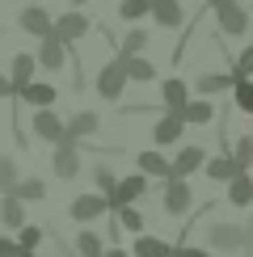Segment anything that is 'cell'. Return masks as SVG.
Wrapping results in <instances>:
<instances>
[{"instance_id": "obj_1", "label": "cell", "mask_w": 253, "mask_h": 257, "mask_svg": "<svg viewBox=\"0 0 253 257\" xmlns=\"http://www.w3.org/2000/svg\"><path fill=\"white\" fill-rule=\"evenodd\" d=\"M211 9H215V21H219V30L232 38H240L249 30V13L240 9V0H211Z\"/></svg>"}, {"instance_id": "obj_2", "label": "cell", "mask_w": 253, "mask_h": 257, "mask_svg": "<svg viewBox=\"0 0 253 257\" xmlns=\"http://www.w3.org/2000/svg\"><path fill=\"white\" fill-rule=\"evenodd\" d=\"M245 244V228L240 223H211L207 228V249L211 253H240Z\"/></svg>"}, {"instance_id": "obj_3", "label": "cell", "mask_w": 253, "mask_h": 257, "mask_svg": "<svg viewBox=\"0 0 253 257\" xmlns=\"http://www.w3.org/2000/svg\"><path fill=\"white\" fill-rule=\"evenodd\" d=\"M122 89H126V72H122V59H110V63H101L97 80H93V93H101L105 101H118V97H122Z\"/></svg>"}, {"instance_id": "obj_4", "label": "cell", "mask_w": 253, "mask_h": 257, "mask_svg": "<svg viewBox=\"0 0 253 257\" xmlns=\"http://www.w3.org/2000/svg\"><path fill=\"white\" fill-rule=\"evenodd\" d=\"M165 215H186L194 207V190L186 186V177H165V198H161Z\"/></svg>"}, {"instance_id": "obj_5", "label": "cell", "mask_w": 253, "mask_h": 257, "mask_svg": "<svg viewBox=\"0 0 253 257\" xmlns=\"http://www.w3.org/2000/svg\"><path fill=\"white\" fill-rule=\"evenodd\" d=\"M144 190H148V177L135 169L131 177H118V181H114V190L105 194V202H110V207H126V202H140Z\"/></svg>"}, {"instance_id": "obj_6", "label": "cell", "mask_w": 253, "mask_h": 257, "mask_svg": "<svg viewBox=\"0 0 253 257\" xmlns=\"http://www.w3.org/2000/svg\"><path fill=\"white\" fill-rule=\"evenodd\" d=\"M89 26H93V21L84 17L80 9H72V13H63L59 21H51V34H55L63 47H72L76 38H84V34H89Z\"/></svg>"}, {"instance_id": "obj_7", "label": "cell", "mask_w": 253, "mask_h": 257, "mask_svg": "<svg viewBox=\"0 0 253 257\" xmlns=\"http://www.w3.org/2000/svg\"><path fill=\"white\" fill-rule=\"evenodd\" d=\"M51 169H55V177H63V181H72V177L80 173V152H76V139H59V144H55Z\"/></svg>"}, {"instance_id": "obj_8", "label": "cell", "mask_w": 253, "mask_h": 257, "mask_svg": "<svg viewBox=\"0 0 253 257\" xmlns=\"http://www.w3.org/2000/svg\"><path fill=\"white\" fill-rule=\"evenodd\" d=\"M186 131V118H182V110H165L161 114V122L152 126V144L156 148H169V144H177Z\"/></svg>"}, {"instance_id": "obj_9", "label": "cell", "mask_w": 253, "mask_h": 257, "mask_svg": "<svg viewBox=\"0 0 253 257\" xmlns=\"http://www.w3.org/2000/svg\"><path fill=\"white\" fill-rule=\"evenodd\" d=\"M34 135H38V139H47V144H59V139H68V135H63V118L51 110V105H38V110H34Z\"/></svg>"}, {"instance_id": "obj_10", "label": "cell", "mask_w": 253, "mask_h": 257, "mask_svg": "<svg viewBox=\"0 0 253 257\" xmlns=\"http://www.w3.org/2000/svg\"><path fill=\"white\" fill-rule=\"evenodd\" d=\"M13 97H17V101H26L30 110H38V105H51V101H55V97H59V89H55V84H47V80H26V84L13 93Z\"/></svg>"}, {"instance_id": "obj_11", "label": "cell", "mask_w": 253, "mask_h": 257, "mask_svg": "<svg viewBox=\"0 0 253 257\" xmlns=\"http://www.w3.org/2000/svg\"><path fill=\"white\" fill-rule=\"evenodd\" d=\"M203 160H207L203 148H198V144H186L182 152L169 160V177H190V173H198V169H203Z\"/></svg>"}, {"instance_id": "obj_12", "label": "cell", "mask_w": 253, "mask_h": 257, "mask_svg": "<svg viewBox=\"0 0 253 257\" xmlns=\"http://www.w3.org/2000/svg\"><path fill=\"white\" fill-rule=\"evenodd\" d=\"M105 211H110L105 194H80L76 202H72V219L76 223H93V219H101Z\"/></svg>"}, {"instance_id": "obj_13", "label": "cell", "mask_w": 253, "mask_h": 257, "mask_svg": "<svg viewBox=\"0 0 253 257\" xmlns=\"http://www.w3.org/2000/svg\"><path fill=\"white\" fill-rule=\"evenodd\" d=\"M34 63H42V68H51V72H59L63 63H68V47H63L55 34H42V47H38Z\"/></svg>"}, {"instance_id": "obj_14", "label": "cell", "mask_w": 253, "mask_h": 257, "mask_svg": "<svg viewBox=\"0 0 253 257\" xmlns=\"http://www.w3.org/2000/svg\"><path fill=\"white\" fill-rule=\"evenodd\" d=\"M152 21L156 26H165V30H177L186 21V9H182V0H152Z\"/></svg>"}, {"instance_id": "obj_15", "label": "cell", "mask_w": 253, "mask_h": 257, "mask_svg": "<svg viewBox=\"0 0 253 257\" xmlns=\"http://www.w3.org/2000/svg\"><path fill=\"white\" fill-rule=\"evenodd\" d=\"M97 131H101V114H93V110H80L72 122H63V135L68 139H89Z\"/></svg>"}, {"instance_id": "obj_16", "label": "cell", "mask_w": 253, "mask_h": 257, "mask_svg": "<svg viewBox=\"0 0 253 257\" xmlns=\"http://www.w3.org/2000/svg\"><path fill=\"white\" fill-rule=\"evenodd\" d=\"M17 26L26 30V34H34V38H42V34H51V13H47V9H38V5H30V9H21Z\"/></svg>"}, {"instance_id": "obj_17", "label": "cell", "mask_w": 253, "mask_h": 257, "mask_svg": "<svg viewBox=\"0 0 253 257\" xmlns=\"http://www.w3.org/2000/svg\"><path fill=\"white\" fill-rule=\"evenodd\" d=\"M135 169H140L144 177H169V156H161V148L135 152Z\"/></svg>"}, {"instance_id": "obj_18", "label": "cell", "mask_w": 253, "mask_h": 257, "mask_svg": "<svg viewBox=\"0 0 253 257\" xmlns=\"http://www.w3.org/2000/svg\"><path fill=\"white\" fill-rule=\"evenodd\" d=\"M228 202L232 207H249L253 202V181H249L245 169H236V173L228 177Z\"/></svg>"}, {"instance_id": "obj_19", "label": "cell", "mask_w": 253, "mask_h": 257, "mask_svg": "<svg viewBox=\"0 0 253 257\" xmlns=\"http://www.w3.org/2000/svg\"><path fill=\"white\" fill-rule=\"evenodd\" d=\"M9 194L21 198V202H42V198H47V186H42V177H17Z\"/></svg>"}, {"instance_id": "obj_20", "label": "cell", "mask_w": 253, "mask_h": 257, "mask_svg": "<svg viewBox=\"0 0 253 257\" xmlns=\"http://www.w3.org/2000/svg\"><path fill=\"white\" fill-rule=\"evenodd\" d=\"M232 105L240 114H253V76H232Z\"/></svg>"}, {"instance_id": "obj_21", "label": "cell", "mask_w": 253, "mask_h": 257, "mask_svg": "<svg viewBox=\"0 0 253 257\" xmlns=\"http://www.w3.org/2000/svg\"><path fill=\"white\" fill-rule=\"evenodd\" d=\"M131 257H173V244H169V240H156V236H140V232H135Z\"/></svg>"}, {"instance_id": "obj_22", "label": "cell", "mask_w": 253, "mask_h": 257, "mask_svg": "<svg viewBox=\"0 0 253 257\" xmlns=\"http://www.w3.org/2000/svg\"><path fill=\"white\" fill-rule=\"evenodd\" d=\"M182 118H186V126H207L211 118H215V110H211L207 97H198V101H186L182 105Z\"/></svg>"}, {"instance_id": "obj_23", "label": "cell", "mask_w": 253, "mask_h": 257, "mask_svg": "<svg viewBox=\"0 0 253 257\" xmlns=\"http://www.w3.org/2000/svg\"><path fill=\"white\" fill-rule=\"evenodd\" d=\"M122 59V72H126V80H156V68H152V63H148V59H140V55H118Z\"/></svg>"}, {"instance_id": "obj_24", "label": "cell", "mask_w": 253, "mask_h": 257, "mask_svg": "<svg viewBox=\"0 0 253 257\" xmlns=\"http://www.w3.org/2000/svg\"><path fill=\"white\" fill-rule=\"evenodd\" d=\"M228 84H232V76H224V72H198L194 89H198V97H211V93H224Z\"/></svg>"}, {"instance_id": "obj_25", "label": "cell", "mask_w": 253, "mask_h": 257, "mask_svg": "<svg viewBox=\"0 0 253 257\" xmlns=\"http://www.w3.org/2000/svg\"><path fill=\"white\" fill-rule=\"evenodd\" d=\"M0 223H5V228H21V223H26V207H21V198H13V194L0 198Z\"/></svg>"}, {"instance_id": "obj_26", "label": "cell", "mask_w": 253, "mask_h": 257, "mask_svg": "<svg viewBox=\"0 0 253 257\" xmlns=\"http://www.w3.org/2000/svg\"><path fill=\"white\" fill-rule=\"evenodd\" d=\"M161 101H165V110H182V105L190 101V93H186V84L169 76V80L161 84Z\"/></svg>"}, {"instance_id": "obj_27", "label": "cell", "mask_w": 253, "mask_h": 257, "mask_svg": "<svg viewBox=\"0 0 253 257\" xmlns=\"http://www.w3.org/2000/svg\"><path fill=\"white\" fill-rule=\"evenodd\" d=\"M26 80H34V55H13V76H9L13 93H17Z\"/></svg>"}, {"instance_id": "obj_28", "label": "cell", "mask_w": 253, "mask_h": 257, "mask_svg": "<svg viewBox=\"0 0 253 257\" xmlns=\"http://www.w3.org/2000/svg\"><path fill=\"white\" fill-rule=\"evenodd\" d=\"M232 173H236V160H232V156H215V160H207V177H211V181H228Z\"/></svg>"}, {"instance_id": "obj_29", "label": "cell", "mask_w": 253, "mask_h": 257, "mask_svg": "<svg viewBox=\"0 0 253 257\" xmlns=\"http://www.w3.org/2000/svg\"><path fill=\"white\" fill-rule=\"evenodd\" d=\"M148 9H152V0H122V5H118V17H122V21H140V17H148Z\"/></svg>"}, {"instance_id": "obj_30", "label": "cell", "mask_w": 253, "mask_h": 257, "mask_svg": "<svg viewBox=\"0 0 253 257\" xmlns=\"http://www.w3.org/2000/svg\"><path fill=\"white\" fill-rule=\"evenodd\" d=\"M76 253L80 257H101V236L97 232H80L76 236Z\"/></svg>"}, {"instance_id": "obj_31", "label": "cell", "mask_w": 253, "mask_h": 257, "mask_svg": "<svg viewBox=\"0 0 253 257\" xmlns=\"http://www.w3.org/2000/svg\"><path fill=\"white\" fill-rule=\"evenodd\" d=\"M42 244V228H34V223H21V240H17V249L21 253H34Z\"/></svg>"}, {"instance_id": "obj_32", "label": "cell", "mask_w": 253, "mask_h": 257, "mask_svg": "<svg viewBox=\"0 0 253 257\" xmlns=\"http://www.w3.org/2000/svg\"><path fill=\"white\" fill-rule=\"evenodd\" d=\"M118 223H122L126 232H131V236H135V232H144V215L131 207V202H126V207H118Z\"/></svg>"}, {"instance_id": "obj_33", "label": "cell", "mask_w": 253, "mask_h": 257, "mask_svg": "<svg viewBox=\"0 0 253 257\" xmlns=\"http://www.w3.org/2000/svg\"><path fill=\"white\" fill-rule=\"evenodd\" d=\"M228 156L236 160V169H249V165H253V139H249V135H245V139H236V148H232Z\"/></svg>"}, {"instance_id": "obj_34", "label": "cell", "mask_w": 253, "mask_h": 257, "mask_svg": "<svg viewBox=\"0 0 253 257\" xmlns=\"http://www.w3.org/2000/svg\"><path fill=\"white\" fill-rule=\"evenodd\" d=\"M17 181V160L13 156H0V194H9Z\"/></svg>"}, {"instance_id": "obj_35", "label": "cell", "mask_w": 253, "mask_h": 257, "mask_svg": "<svg viewBox=\"0 0 253 257\" xmlns=\"http://www.w3.org/2000/svg\"><path fill=\"white\" fill-rule=\"evenodd\" d=\"M144 47H148V30H131V34L122 38V51H118V55H140Z\"/></svg>"}, {"instance_id": "obj_36", "label": "cell", "mask_w": 253, "mask_h": 257, "mask_svg": "<svg viewBox=\"0 0 253 257\" xmlns=\"http://www.w3.org/2000/svg\"><path fill=\"white\" fill-rule=\"evenodd\" d=\"M232 76H253V42L240 55H232Z\"/></svg>"}, {"instance_id": "obj_37", "label": "cell", "mask_w": 253, "mask_h": 257, "mask_svg": "<svg viewBox=\"0 0 253 257\" xmlns=\"http://www.w3.org/2000/svg\"><path fill=\"white\" fill-rule=\"evenodd\" d=\"M93 181H97V190H101V194H110V190H114V181H118V177H114V173H110L105 165H97V169H93Z\"/></svg>"}, {"instance_id": "obj_38", "label": "cell", "mask_w": 253, "mask_h": 257, "mask_svg": "<svg viewBox=\"0 0 253 257\" xmlns=\"http://www.w3.org/2000/svg\"><path fill=\"white\" fill-rule=\"evenodd\" d=\"M173 257H211V249H198V244H173Z\"/></svg>"}, {"instance_id": "obj_39", "label": "cell", "mask_w": 253, "mask_h": 257, "mask_svg": "<svg viewBox=\"0 0 253 257\" xmlns=\"http://www.w3.org/2000/svg\"><path fill=\"white\" fill-rule=\"evenodd\" d=\"M21 249H17V240H5V236H0V257H17Z\"/></svg>"}, {"instance_id": "obj_40", "label": "cell", "mask_w": 253, "mask_h": 257, "mask_svg": "<svg viewBox=\"0 0 253 257\" xmlns=\"http://www.w3.org/2000/svg\"><path fill=\"white\" fill-rule=\"evenodd\" d=\"M101 257H131L126 249H118V244H110V249H101Z\"/></svg>"}, {"instance_id": "obj_41", "label": "cell", "mask_w": 253, "mask_h": 257, "mask_svg": "<svg viewBox=\"0 0 253 257\" xmlns=\"http://www.w3.org/2000/svg\"><path fill=\"white\" fill-rule=\"evenodd\" d=\"M0 97H13V84H9V76H0Z\"/></svg>"}, {"instance_id": "obj_42", "label": "cell", "mask_w": 253, "mask_h": 257, "mask_svg": "<svg viewBox=\"0 0 253 257\" xmlns=\"http://www.w3.org/2000/svg\"><path fill=\"white\" fill-rule=\"evenodd\" d=\"M245 228V240H253V215H249V223H240Z\"/></svg>"}, {"instance_id": "obj_43", "label": "cell", "mask_w": 253, "mask_h": 257, "mask_svg": "<svg viewBox=\"0 0 253 257\" xmlns=\"http://www.w3.org/2000/svg\"><path fill=\"white\" fill-rule=\"evenodd\" d=\"M240 249H245V253H249V257H253V240H245V244H240Z\"/></svg>"}, {"instance_id": "obj_44", "label": "cell", "mask_w": 253, "mask_h": 257, "mask_svg": "<svg viewBox=\"0 0 253 257\" xmlns=\"http://www.w3.org/2000/svg\"><path fill=\"white\" fill-rule=\"evenodd\" d=\"M17 257H38V249H34V253H17Z\"/></svg>"}]
</instances>
